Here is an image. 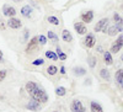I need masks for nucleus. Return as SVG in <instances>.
<instances>
[{
  "mask_svg": "<svg viewBox=\"0 0 123 112\" xmlns=\"http://www.w3.org/2000/svg\"><path fill=\"white\" fill-rule=\"evenodd\" d=\"M26 90H27V93L30 94L31 97L39 101V102H47L48 101V96L46 94L44 89L38 86L36 83H33V81H28L26 84Z\"/></svg>",
  "mask_w": 123,
  "mask_h": 112,
  "instance_id": "nucleus-1",
  "label": "nucleus"
},
{
  "mask_svg": "<svg viewBox=\"0 0 123 112\" xmlns=\"http://www.w3.org/2000/svg\"><path fill=\"white\" fill-rule=\"evenodd\" d=\"M123 31V26H119V25H117V24H115V25H112V26H106L105 28H104V33H106V35H110V36H115V35H117V33H119V32H122Z\"/></svg>",
  "mask_w": 123,
  "mask_h": 112,
  "instance_id": "nucleus-2",
  "label": "nucleus"
},
{
  "mask_svg": "<svg viewBox=\"0 0 123 112\" xmlns=\"http://www.w3.org/2000/svg\"><path fill=\"white\" fill-rule=\"evenodd\" d=\"M122 47H123V33H122V35H119V36H118V38L113 43H112V46H111V50H110V52H111V53H118L119 50L122 49Z\"/></svg>",
  "mask_w": 123,
  "mask_h": 112,
  "instance_id": "nucleus-3",
  "label": "nucleus"
},
{
  "mask_svg": "<svg viewBox=\"0 0 123 112\" xmlns=\"http://www.w3.org/2000/svg\"><path fill=\"white\" fill-rule=\"evenodd\" d=\"M70 108H71V112H85L86 111L85 106L83 105V102L79 101V100H74L73 102H71Z\"/></svg>",
  "mask_w": 123,
  "mask_h": 112,
  "instance_id": "nucleus-4",
  "label": "nucleus"
},
{
  "mask_svg": "<svg viewBox=\"0 0 123 112\" xmlns=\"http://www.w3.org/2000/svg\"><path fill=\"white\" fill-rule=\"evenodd\" d=\"M26 108L30 110V111H33V112L39 111L41 110V102H39V101H37V100H35V99H32V100H30L28 102H27Z\"/></svg>",
  "mask_w": 123,
  "mask_h": 112,
  "instance_id": "nucleus-5",
  "label": "nucleus"
},
{
  "mask_svg": "<svg viewBox=\"0 0 123 112\" xmlns=\"http://www.w3.org/2000/svg\"><path fill=\"white\" fill-rule=\"evenodd\" d=\"M108 22H110V20L107 19V17H105V19H101L100 21L95 25V32H101V31H104V28L108 25Z\"/></svg>",
  "mask_w": 123,
  "mask_h": 112,
  "instance_id": "nucleus-6",
  "label": "nucleus"
},
{
  "mask_svg": "<svg viewBox=\"0 0 123 112\" xmlns=\"http://www.w3.org/2000/svg\"><path fill=\"white\" fill-rule=\"evenodd\" d=\"M95 43H96V38H95V36L92 35V33L86 35V37H85V39H84V46L87 47V48H92V47L95 46Z\"/></svg>",
  "mask_w": 123,
  "mask_h": 112,
  "instance_id": "nucleus-7",
  "label": "nucleus"
},
{
  "mask_svg": "<svg viewBox=\"0 0 123 112\" xmlns=\"http://www.w3.org/2000/svg\"><path fill=\"white\" fill-rule=\"evenodd\" d=\"M3 14L7 17H14L16 15V10L10 5H4L3 6Z\"/></svg>",
  "mask_w": 123,
  "mask_h": 112,
  "instance_id": "nucleus-8",
  "label": "nucleus"
},
{
  "mask_svg": "<svg viewBox=\"0 0 123 112\" xmlns=\"http://www.w3.org/2000/svg\"><path fill=\"white\" fill-rule=\"evenodd\" d=\"M74 28H75V31L78 35H86L87 33V28L84 24H81V22H75L74 24Z\"/></svg>",
  "mask_w": 123,
  "mask_h": 112,
  "instance_id": "nucleus-9",
  "label": "nucleus"
},
{
  "mask_svg": "<svg viewBox=\"0 0 123 112\" xmlns=\"http://www.w3.org/2000/svg\"><path fill=\"white\" fill-rule=\"evenodd\" d=\"M7 26L10 28H20L21 27V21H20L18 19H15V17H10L9 21H7Z\"/></svg>",
  "mask_w": 123,
  "mask_h": 112,
  "instance_id": "nucleus-10",
  "label": "nucleus"
},
{
  "mask_svg": "<svg viewBox=\"0 0 123 112\" xmlns=\"http://www.w3.org/2000/svg\"><path fill=\"white\" fill-rule=\"evenodd\" d=\"M92 19H94V11H92V10H90V11H85L84 14H81V20H83V22H85V24L91 22Z\"/></svg>",
  "mask_w": 123,
  "mask_h": 112,
  "instance_id": "nucleus-11",
  "label": "nucleus"
},
{
  "mask_svg": "<svg viewBox=\"0 0 123 112\" xmlns=\"http://www.w3.org/2000/svg\"><path fill=\"white\" fill-rule=\"evenodd\" d=\"M115 78H116L117 85H118L121 89H123V69H118V70H117Z\"/></svg>",
  "mask_w": 123,
  "mask_h": 112,
  "instance_id": "nucleus-12",
  "label": "nucleus"
},
{
  "mask_svg": "<svg viewBox=\"0 0 123 112\" xmlns=\"http://www.w3.org/2000/svg\"><path fill=\"white\" fill-rule=\"evenodd\" d=\"M37 44H38V36L33 37V38L31 39L28 43H27V47H26V52H31V50H32L33 48H36V47H37Z\"/></svg>",
  "mask_w": 123,
  "mask_h": 112,
  "instance_id": "nucleus-13",
  "label": "nucleus"
},
{
  "mask_svg": "<svg viewBox=\"0 0 123 112\" xmlns=\"http://www.w3.org/2000/svg\"><path fill=\"white\" fill-rule=\"evenodd\" d=\"M21 14L24 17H31V14H32V7H31L30 5H25L22 9H21Z\"/></svg>",
  "mask_w": 123,
  "mask_h": 112,
  "instance_id": "nucleus-14",
  "label": "nucleus"
},
{
  "mask_svg": "<svg viewBox=\"0 0 123 112\" xmlns=\"http://www.w3.org/2000/svg\"><path fill=\"white\" fill-rule=\"evenodd\" d=\"M104 59H105V63L107 65L113 64V58H112V53L111 52H104Z\"/></svg>",
  "mask_w": 123,
  "mask_h": 112,
  "instance_id": "nucleus-15",
  "label": "nucleus"
},
{
  "mask_svg": "<svg viewBox=\"0 0 123 112\" xmlns=\"http://www.w3.org/2000/svg\"><path fill=\"white\" fill-rule=\"evenodd\" d=\"M62 38H63L65 42H71V41H73V36H71V33L68 31V30H63V32H62Z\"/></svg>",
  "mask_w": 123,
  "mask_h": 112,
  "instance_id": "nucleus-16",
  "label": "nucleus"
},
{
  "mask_svg": "<svg viewBox=\"0 0 123 112\" xmlns=\"http://www.w3.org/2000/svg\"><path fill=\"white\" fill-rule=\"evenodd\" d=\"M73 72H74V74H75L76 76H83V75L86 74V70H85L83 67H75V68L73 69Z\"/></svg>",
  "mask_w": 123,
  "mask_h": 112,
  "instance_id": "nucleus-17",
  "label": "nucleus"
},
{
  "mask_svg": "<svg viewBox=\"0 0 123 112\" xmlns=\"http://www.w3.org/2000/svg\"><path fill=\"white\" fill-rule=\"evenodd\" d=\"M91 112H104V110H102L100 104L94 101V102H91Z\"/></svg>",
  "mask_w": 123,
  "mask_h": 112,
  "instance_id": "nucleus-18",
  "label": "nucleus"
},
{
  "mask_svg": "<svg viewBox=\"0 0 123 112\" xmlns=\"http://www.w3.org/2000/svg\"><path fill=\"white\" fill-rule=\"evenodd\" d=\"M100 75H101V78H102V79L106 80V81H108V80H110V72H108L107 69H101Z\"/></svg>",
  "mask_w": 123,
  "mask_h": 112,
  "instance_id": "nucleus-19",
  "label": "nucleus"
},
{
  "mask_svg": "<svg viewBox=\"0 0 123 112\" xmlns=\"http://www.w3.org/2000/svg\"><path fill=\"white\" fill-rule=\"evenodd\" d=\"M46 57H47L48 59H50V60H57V59H58L57 53L52 52V50H47V52H46Z\"/></svg>",
  "mask_w": 123,
  "mask_h": 112,
  "instance_id": "nucleus-20",
  "label": "nucleus"
},
{
  "mask_svg": "<svg viewBox=\"0 0 123 112\" xmlns=\"http://www.w3.org/2000/svg\"><path fill=\"white\" fill-rule=\"evenodd\" d=\"M113 20H115V24H117V25H119V26H123V19L119 16V14L115 12V14H113Z\"/></svg>",
  "mask_w": 123,
  "mask_h": 112,
  "instance_id": "nucleus-21",
  "label": "nucleus"
},
{
  "mask_svg": "<svg viewBox=\"0 0 123 112\" xmlns=\"http://www.w3.org/2000/svg\"><path fill=\"white\" fill-rule=\"evenodd\" d=\"M47 73H48L49 75H55V74L58 73V68H57L55 65H49L48 69H47Z\"/></svg>",
  "mask_w": 123,
  "mask_h": 112,
  "instance_id": "nucleus-22",
  "label": "nucleus"
},
{
  "mask_svg": "<svg viewBox=\"0 0 123 112\" xmlns=\"http://www.w3.org/2000/svg\"><path fill=\"white\" fill-rule=\"evenodd\" d=\"M47 21H48L49 24H52V25H54V26L59 25V19H58V17H55V16H48V19H47Z\"/></svg>",
  "mask_w": 123,
  "mask_h": 112,
  "instance_id": "nucleus-23",
  "label": "nucleus"
},
{
  "mask_svg": "<svg viewBox=\"0 0 123 112\" xmlns=\"http://www.w3.org/2000/svg\"><path fill=\"white\" fill-rule=\"evenodd\" d=\"M55 93H57V95H58V96H64V95H65V93H67V89H65V87H63V86H59V87H57Z\"/></svg>",
  "mask_w": 123,
  "mask_h": 112,
  "instance_id": "nucleus-24",
  "label": "nucleus"
},
{
  "mask_svg": "<svg viewBox=\"0 0 123 112\" xmlns=\"http://www.w3.org/2000/svg\"><path fill=\"white\" fill-rule=\"evenodd\" d=\"M87 62H89L90 68H95V65H96V58H95V57L90 56V57L87 58Z\"/></svg>",
  "mask_w": 123,
  "mask_h": 112,
  "instance_id": "nucleus-25",
  "label": "nucleus"
},
{
  "mask_svg": "<svg viewBox=\"0 0 123 112\" xmlns=\"http://www.w3.org/2000/svg\"><path fill=\"white\" fill-rule=\"evenodd\" d=\"M57 56L59 57L60 60H65V59H67V54H64L63 52H62V49H60L59 47H57Z\"/></svg>",
  "mask_w": 123,
  "mask_h": 112,
  "instance_id": "nucleus-26",
  "label": "nucleus"
},
{
  "mask_svg": "<svg viewBox=\"0 0 123 112\" xmlns=\"http://www.w3.org/2000/svg\"><path fill=\"white\" fill-rule=\"evenodd\" d=\"M47 36H48L49 39H52V41H58V36H57L53 31H48V35H47Z\"/></svg>",
  "mask_w": 123,
  "mask_h": 112,
  "instance_id": "nucleus-27",
  "label": "nucleus"
},
{
  "mask_svg": "<svg viewBox=\"0 0 123 112\" xmlns=\"http://www.w3.org/2000/svg\"><path fill=\"white\" fill-rule=\"evenodd\" d=\"M43 63H44V59H42V58H39V59H36V60H33V65H36V67H38V65H43Z\"/></svg>",
  "mask_w": 123,
  "mask_h": 112,
  "instance_id": "nucleus-28",
  "label": "nucleus"
},
{
  "mask_svg": "<svg viewBox=\"0 0 123 112\" xmlns=\"http://www.w3.org/2000/svg\"><path fill=\"white\" fill-rule=\"evenodd\" d=\"M38 42H39L41 44H46V43H47V38H46L44 36H42V35H39V36H38Z\"/></svg>",
  "mask_w": 123,
  "mask_h": 112,
  "instance_id": "nucleus-29",
  "label": "nucleus"
},
{
  "mask_svg": "<svg viewBox=\"0 0 123 112\" xmlns=\"http://www.w3.org/2000/svg\"><path fill=\"white\" fill-rule=\"evenodd\" d=\"M6 78V70H0V81H3Z\"/></svg>",
  "mask_w": 123,
  "mask_h": 112,
  "instance_id": "nucleus-30",
  "label": "nucleus"
},
{
  "mask_svg": "<svg viewBox=\"0 0 123 112\" xmlns=\"http://www.w3.org/2000/svg\"><path fill=\"white\" fill-rule=\"evenodd\" d=\"M27 38H28V30H25V32H24V41L25 42L27 41Z\"/></svg>",
  "mask_w": 123,
  "mask_h": 112,
  "instance_id": "nucleus-31",
  "label": "nucleus"
},
{
  "mask_svg": "<svg viewBox=\"0 0 123 112\" xmlns=\"http://www.w3.org/2000/svg\"><path fill=\"white\" fill-rule=\"evenodd\" d=\"M60 73H62V74H65V68H64V67L60 68Z\"/></svg>",
  "mask_w": 123,
  "mask_h": 112,
  "instance_id": "nucleus-32",
  "label": "nucleus"
},
{
  "mask_svg": "<svg viewBox=\"0 0 123 112\" xmlns=\"http://www.w3.org/2000/svg\"><path fill=\"white\" fill-rule=\"evenodd\" d=\"M97 52H102V53H104V49H102V47H101V46H98V47H97Z\"/></svg>",
  "mask_w": 123,
  "mask_h": 112,
  "instance_id": "nucleus-33",
  "label": "nucleus"
},
{
  "mask_svg": "<svg viewBox=\"0 0 123 112\" xmlns=\"http://www.w3.org/2000/svg\"><path fill=\"white\" fill-rule=\"evenodd\" d=\"M1 60H3V52L0 50V62H1Z\"/></svg>",
  "mask_w": 123,
  "mask_h": 112,
  "instance_id": "nucleus-34",
  "label": "nucleus"
},
{
  "mask_svg": "<svg viewBox=\"0 0 123 112\" xmlns=\"http://www.w3.org/2000/svg\"><path fill=\"white\" fill-rule=\"evenodd\" d=\"M14 1H16V3H20V1H21V0H14Z\"/></svg>",
  "mask_w": 123,
  "mask_h": 112,
  "instance_id": "nucleus-35",
  "label": "nucleus"
},
{
  "mask_svg": "<svg viewBox=\"0 0 123 112\" xmlns=\"http://www.w3.org/2000/svg\"><path fill=\"white\" fill-rule=\"evenodd\" d=\"M122 62H123V56H122Z\"/></svg>",
  "mask_w": 123,
  "mask_h": 112,
  "instance_id": "nucleus-36",
  "label": "nucleus"
},
{
  "mask_svg": "<svg viewBox=\"0 0 123 112\" xmlns=\"http://www.w3.org/2000/svg\"><path fill=\"white\" fill-rule=\"evenodd\" d=\"M53 112H57V111H53Z\"/></svg>",
  "mask_w": 123,
  "mask_h": 112,
  "instance_id": "nucleus-37",
  "label": "nucleus"
}]
</instances>
